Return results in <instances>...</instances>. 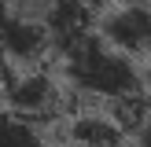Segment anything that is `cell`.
<instances>
[{"label":"cell","instance_id":"obj_7","mask_svg":"<svg viewBox=\"0 0 151 147\" xmlns=\"http://www.w3.org/2000/svg\"><path fill=\"white\" fill-rule=\"evenodd\" d=\"M11 15V0H0V66H4V26Z\"/></svg>","mask_w":151,"mask_h":147},{"label":"cell","instance_id":"obj_6","mask_svg":"<svg viewBox=\"0 0 151 147\" xmlns=\"http://www.w3.org/2000/svg\"><path fill=\"white\" fill-rule=\"evenodd\" d=\"M129 140H133V147H151V114L144 118V125H140Z\"/></svg>","mask_w":151,"mask_h":147},{"label":"cell","instance_id":"obj_2","mask_svg":"<svg viewBox=\"0 0 151 147\" xmlns=\"http://www.w3.org/2000/svg\"><path fill=\"white\" fill-rule=\"evenodd\" d=\"M0 99L7 110L44 125L63 110V85L44 66H4L0 70Z\"/></svg>","mask_w":151,"mask_h":147},{"label":"cell","instance_id":"obj_8","mask_svg":"<svg viewBox=\"0 0 151 147\" xmlns=\"http://www.w3.org/2000/svg\"><path fill=\"white\" fill-rule=\"evenodd\" d=\"M144 92L151 96V59H147V66H144Z\"/></svg>","mask_w":151,"mask_h":147},{"label":"cell","instance_id":"obj_1","mask_svg":"<svg viewBox=\"0 0 151 147\" xmlns=\"http://www.w3.org/2000/svg\"><path fill=\"white\" fill-rule=\"evenodd\" d=\"M55 59H59V74L70 85V92L96 99L100 107H111L125 96L144 92V70L137 66V59L114 51L96 29L59 44Z\"/></svg>","mask_w":151,"mask_h":147},{"label":"cell","instance_id":"obj_3","mask_svg":"<svg viewBox=\"0 0 151 147\" xmlns=\"http://www.w3.org/2000/svg\"><path fill=\"white\" fill-rule=\"evenodd\" d=\"M96 33L129 59H151V0H111L96 19Z\"/></svg>","mask_w":151,"mask_h":147},{"label":"cell","instance_id":"obj_4","mask_svg":"<svg viewBox=\"0 0 151 147\" xmlns=\"http://www.w3.org/2000/svg\"><path fill=\"white\" fill-rule=\"evenodd\" d=\"M66 140H70V147H125L129 132L107 110H85L66 121Z\"/></svg>","mask_w":151,"mask_h":147},{"label":"cell","instance_id":"obj_5","mask_svg":"<svg viewBox=\"0 0 151 147\" xmlns=\"http://www.w3.org/2000/svg\"><path fill=\"white\" fill-rule=\"evenodd\" d=\"M0 147H48L44 125H37L29 118L15 114V110L0 107Z\"/></svg>","mask_w":151,"mask_h":147}]
</instances>
